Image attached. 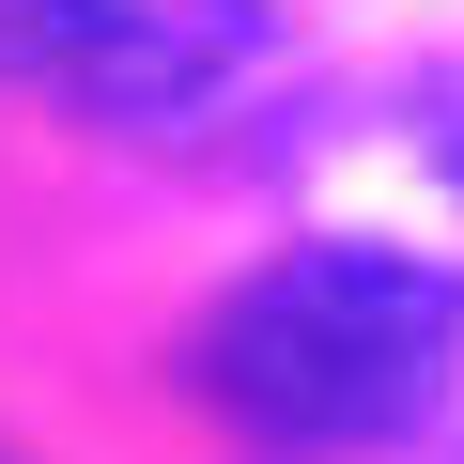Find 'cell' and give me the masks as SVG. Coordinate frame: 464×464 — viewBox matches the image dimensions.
<instances>
[{"label":"cell","mask_w":464,"mask_h":464,"mask_svg":"<svg viewBox=\"0 0 464 464\" xmlns=\"http://www.w3.org/2000/svg\"><path fill=\"white\" fill-rule=\"evenodd\" d=\"M109 16H124V0H0V78L78 93V78H93V47H109Z\"/></svg>","instance_id":"cell-2"},{"label":"cell","mask_w":464,"mask_h":464,"mask_svg":"<svg viewBox=\"0 0 464 464\" xmlns=\"http://www.w3.org/2000/svg\"><path fill=\"white\" fill-rule=\"evenodd\" d=\"M464 356V295L402 248H279L201 310V402L264 449H387Z\"/></svg>","instance_id":"cell-1"}]
</instances>
